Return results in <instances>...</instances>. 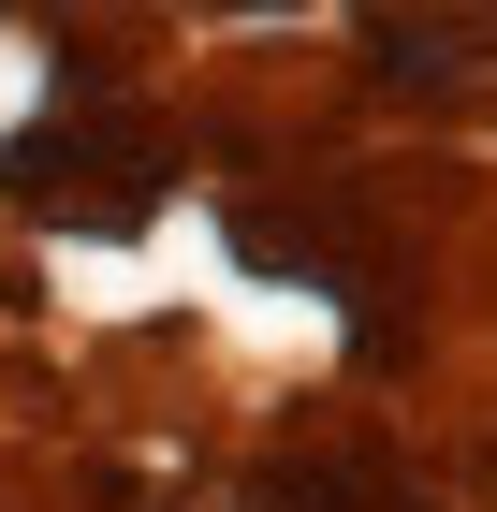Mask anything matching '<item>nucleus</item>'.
Wrapping results in <instances>:
<instances>
[{"instance_id": "nucleus-1", "label": "nucleus", "mask_w": 497, "mask_h": 512, "mask_svg": "<svg viewBox=\"0 0 497 512\" xmlns=\"http://www.w3.org/2000/svg\"><path fill=\"white\" fill-rule=\"evenodd\" d=\"M483 15H366V59H381V74H424V88H439V74H468V59H483Z\"/></svg>"}]
</instances>
